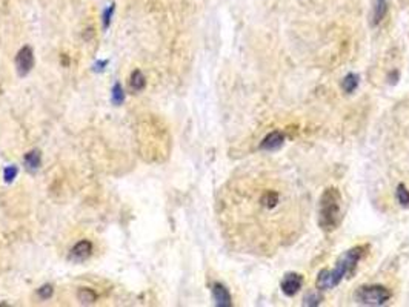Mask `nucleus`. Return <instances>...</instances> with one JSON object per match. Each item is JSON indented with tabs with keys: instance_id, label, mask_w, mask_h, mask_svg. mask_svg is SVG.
<instances>
[{
	"instance_id": "f257e3e1",
	"label": "nucleus",
	"mask_w": 409,
	"mask_h": 307,
	"mask_svg": "<svg viewBox=\"0 0 409 307\" xmlns=\"http://www.w3.org/2000/svg\"><path fill=\"white\" fill-rule=\"evenodd\" d=\"M369 251L368 244L362 246H354V248L348 249L338 257L335 266L332 269H323L320 270L317 280H315V287L317 290H329L335 286H338L345 278H353L357 272V267L360 261L366 257Z\"/></svg>"
},
{
	"instance_id": "f03ea898",
	"label": "nucleus",
	"mask_w": 409,
	"mask_h": 307,
	"mask_svg": "<svg viewBox=\"0 0 409 307\" xmlns=\"http://www.w3.org/2000/svg\"><path fill=\"white\" fill-rule=\"evenodd\" d=\"M343 220V200L337 188L323 191L318 201V226L323 232H334Z\"/></svg>"
},
{
	"instance_id": "7ed1b4c3",
	"label": "nucleus",
	"mask_w": 409,
	"mask_h": 307,
	"mask_svg": "<svg viewBox=\"0 0 409 307\" xmlns=\"http://www.w3.org/2000/svg\"><path fill=\"white\" fill-rule=\"evenodd\" d=\"M391 296H392L391 290L378 284L360 286L354 293V299L363 305H383L391 299Z\"/></svg>"
},
{
	"instance_id": "20e7f679",
	"label": "nucleus",
	"mask_w": 409,
	"mask_h": 307,
	"mask_svg": "<svg viewBox=\"0 0 409 307\" xmlns=\"http://www.w3.org/2000/svg\"><path fill=\"white\" fill-rule=\"evenodd\" d=\"M16 68L19 76H26L34 68V52L30 46H23L16 57Z\"/></svg>"
},
{
	"instance_id": "39448f33",
	"label": "nucleus",
	"mask_w": 409,
	"mask_h": 307,
	"mask_svg": "<svg viewBox=\"0 0 409 307\" xmlns=\"http://www.w3.org/2000/svg\"><path fill=\"white\" fill-rule=\"evenodd\" d=\"M286 142V135L282 131H271L260 143V149L265 152H276L283 148Z\"/></svg>"
},
{
	"instance_id": "423d86ee",
	"label": "nucleus",
	"mask_w": 409,
	"mask_h": 307,
	"mask_svg": "<svg viewBox=\"0 0 409 307\" xmlns=\"http://www.w3.org/2000/svg\"><path fill=\"white\" fill-rule=\"evenodd\" d=\"M303 286V277L296 274V272H289L283 277V280L280 281V289L286 296H294L299 293V290Z\"/></svg>"
},
{
	"instance_id": "0eeeda50",
	"label": "nucleus",
	"mask_w": 409,
	"mask_h": 307,
	"mask_svg": "<svg viewBox=\"0 0 409 307\" xmlns=\"http://www.w3.org/2000/svg\"><path fill=\"white\" fill-rule=\"evenodd\" d=\"M91 254H93V244L90 241L83 240L73 248V251L70 254V260L76 261V263H82V261L88 260L91 257Z\"/></svg>"
},
{
	"instance_id": "6e6552de",
	"label": "nucleus",
	"mask_w": 409,
	"mask_h": 307,
	"mask_svg": "<svg viewBox=\"0 0 409 307\" xmlns=\"http://www.w3.org/2000/svg\"><path fill=\"white\" fill-rule=\"evenodd\" d=\"M213 296H214L216 305H219V307H231L232 305L231 293L222 283L213 284Z\"/></svg>"
},
{
	"instance_id": "1a4fd4ad",
	"label": "nucleus",
	"mask_w": 409,
	"mask_h": 307,
	"mask_svg": "<svg viewBox=\"0 0 409 307\" xmlns=\"http://www.w3.org/2000/svg\"><path fill=\"white\" fill-rule=\"evenodd\" d=\"M388 14V0H374L371 11V26L377 28Z\"/></svg>"
},
{
	"instance_id": "9d476101",
	"label": "nucleus",
	"mask_w": 409,
	"mask_h": 307,
	"mask_svg": "<svg viewBox=\"0 0 409 307\" xmlns=\"http://www.w3.org/2000/svg\"><path fill=\"white\" fill-rule=\"evenodd\" d=\"M359 85H360V76L356 74V73H348L343 77L342 83H340V88H342V91L346 92V94H353V92L357 91Z\"/></svg>"
},
{
	"instance_id": "9b49d317",
	"label": "nucleus",
	"mask_w": 409,
	"mask_h": 307,
	"mask_svg": "<svg viewBox=\"0 0 409 307\" xmlns=\"http://www.w3.org/2000/svg\"><path fill=\"white\" fill-rule=\"evenodd\" d=\"M25 161V167L30 170V172H36L39 167H40V163H42V155H40V151H31L25 155L23 158Z\"/></svg>"
},
{
	"instance_id": "f8f14e48",
	"label": "nucleus",
	"mask_w": 409,
	"mask_h": 307,
	"mask_svg": "<svg viewBox=\"0 0 409 307\" xmlns=\"http://www.w3.org/2000/svg\"><path fill=\"white\" fill-rule=\"evenodd\" d=\"M145 85H147L145 76H143L139 70H137V71H134L132 76H131V82H129L131 89L135 91V92H139V91H142V89L145 88Z\"/></svg>"
},
{
	"instance_id": "ddd939ff",
	"label": "nucleus",
	"mask_w": 409,
	"mask_h": 307,
	"mask_svg": "<svg viewBox=\"0 0 409 307\" xmlns=\"http://www.w3.org/2000/svg\"><path fill=\"white\" fill-rule=\"evenodd\" d=\"M77 298L82 304H93L96 302L97 299V293L93 290V289H88V287H83L77 292Z\"/></svg>"
},
{
	"instance_id": "4468645a",
	"label": "nucleus",
	"mask_w": 409,
	"mask_h": 307,
	"mask_svg": "<svg viewBox=\"0 0 409 307\" xmlns=\"http://www.w3.org/2000/svg\"><path fill=\"white\" fill-rule=\"evenodd\" d=\"M395 197H397V201H398V204L401 208H409V191L406 189V186L403 183H400L397 186Z\"/></svg>"
},
{
	"instance_id": "2eb2a0df",
	"label": "nucleus",
	"mask_w": 409,
	"mask_h": 307,
	"mask_svg": "<svg viewBox=\"0 0 409 307\" xmlns=\"http://www.w3.org/2000/svg\"><path fill=\"white\" fill-rule=\"evenodd\" d=\"M323 301L322 295L317 293V292H309L305 298H303V305H311V307H317L320 305Z\"/></svg>"
},
{
	"instance_id": "dca6fc26",
	"label": "nucleus",
	"mask_w": 409,
	"mask_h": 307,
	"mask_svg": "<svg viewBox=\"0 0 409 307\" xmlns=\"http://www.w3.org/2000/svg\"><path fill=\"white\" fill-rule=\"evenodd\" d=\"M123 89H122V86H120V83H115L114 85V88H112V101L115 103V105H120L122 101H123Z\"/></svg>"
},
{
	"instance_id": "f3484780",
	"label": "nucleus",
	"mask_w": 409,
	"mask_h": 307,
	"mask_svg": "<svg viewBox=\"0 0 409 307\" xmlns=\"http://www.w3.org/2000/svg\"><path fill=\"white\" fill-rule=\"evenodd\" d=\"M16 175H17V167L16 166H8L7 169H5V181H13L14 178H16Z\"/></svg>"
},
{
	"instance_id": "a211bd4d",
	"label": "nucleus",
	"mask_w": 409,
	"mask_h": 307,
	"mask_svg": "<svg viewBox=\"0 0 409 307\" xmlns=\"http://www.w3.org/2000/svg\"><path fill=\"white\" fill-rule=\"evenodd\" d=\"M112 13H114V5H111L109 8L105 10V13H103V26H105V28H108V25L111 23Z\"/></svg>"
},
{
	"instance_id": "6ab92c4d",
	"label": "nucleus",
	"mask_w": 409,
	"mask_h": 307,
	"mask_svg": "<svg viewBox=\"0 0 409 307\" xmlns=\"http://www.w3.org/2000/svg\"><path fill=\"white\" fill-rule=\"evenodd\" d=\"M52 295V286H43V287H40L39 289V296L42 298V299H46V298H49Z\"/></svg>"
},
{
	"instance_id": "aec40b11",
	"label": "nucleus",
	"mask_w": 409,
	"mask_h": 307,
	"mask_svg": "<svg viewBox=\"0 0 409 307\" xmlns=\"http://www.w3.org/2000/svg\"><path fill=\"white\" fill-rule=\"evenodd\" d=\"M389 80H391V83L394 85L395 82H398V74H397V71H394L392 74H389V77H388Z\"/></svg>"
}]
</instances>
